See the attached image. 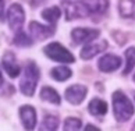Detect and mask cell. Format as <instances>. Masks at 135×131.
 Segmentation results:
<instances>
[{"instance_id": "obj_1", "label": "cell", "mask_w": 135, "mask_h": 131, "mask_svg": "<svg viewBox=\"0 0 135 131\" xmlns=\"http://www.w3.org/2000/svg\"><path fill=\"white\" fill-rule=\"evenodd\" d=\"M134 105L131 103L126 95L121 91H116L113 93V113L117 121L124 123L128 121L131 119V116L134 114Z\"/></svg>"}, {"instance_id": "obj_2", "label": "cell", "mask_w": 135, "mask_h": 131, "mask_svg": "<svg viewBox=\"0 0 135 131\" xmlns=\"http://www.w3.org/2000/svg\"><path fill=\"white\" fill-rule=\"evenodd\" d=\"M39 81V70L33 62H28L24 68V75L20 82V89L24 95L32 96L36 89V84Z\"/></svg>"}, {"instance_id": "obj_3", "label": "cell", "mask_w": 135, "mask_h": 131, "mask_svg": "<svg viewBox=\"0 0 135 131\" xmlns=\"http://www.w3.org/2000/svg\"><path fill=\"white\" fill-rule=\"evenodd\" d=\"M45 54L53 60V62H59V63H74V56L73 53H70L68 50L60 45L57 42H53V43H49L46 48H45Z\"/></svg>"}, {"instance_id": "obj_4", "label": "cell", "mask_w": 135, "mask_h": 131, "mask_svg": "<svg viewBox=\"0 0 135 131\" xmlns=\"http://www.w3.org/2000/svg\"><path fill=\"white\" fill-rule=\"evenodd\" d=\"M63 7H64V13H66L67 21H73V20H77V18L86 17L89 14V10L85 7V4L82 2L81 3H78V2H64Z\"/></svg>"}, {"instance_id": "obj_5", "label": "cell", "mask_w": 135, "mask_h": 131, "mask_svg": "<svg viewBox=\"0 0 135 131\" xmlns=\"http://www.w3.org/2000/svg\"><path fill=\"white\" fill-rule=\"evenodd\" d=\"M7 20H8V24H10V28L11 29H14V31H20L21 29L24 20H25V11L21 7V4L16 3L8 8Z\"/></svg>"}, {"instance_id": "obj_6", "label": "cell", "mask_w": 135, "mask_h": 131, "mask_svg": "<svg viewBox=\"0 0 135 131\" xmlns=\"http://www.w3.org/2000/svg\"><path fill=\"white\" fill-rule=\"evenodd\" d=\"M98 29H92V28H75L73 29L71 36L73 41L75 43H86V42H92L99 36Z\"/></svg>"}, {"instance_id": "obj_7", "label": "cell", "mask_w": 135, "mask_h": 131, "mask_svg": "<svg viewBox=\"0 0 135 131\" xmlns=\"http://www.w3.org/2000/svg\"><path fill=\"white\" fill-rule=\"evenodd\" d=\"M86 92L88 89L85 85H71L70 88L66 89V99L71 105H79L86 96Z\"/></svg>"}, {"instance_id": "obj_8", "label": "cell", "mask_w": 135, "mask_h": 131, "mask_svg": "<svg viewBox=\"0 0 135 131\" xmlns=\"http://www.w3.org/2000/svg\"><path fill=\"white\" fill-rule=\"evenodd\" d=\"M20 117L24 124L25 130H33L36 125V112L32 106L25 105V106L20 107Z\"/></svg>"}, {"instance_id": "obj_9", "label": "cell", "mask_w": 135, "mask_h": 131, "mask_svg": "<svg viewBox=\"0 0 135 131\" xmlns=\"http://www.w3.org/2000/svg\"><path fill=\"white\" fill-rule=\"evenodd\" d=\"M120 66H121V59L116 54H104L98 63L99 70L103 73H112L114 70H117Z\"/></svg>"}, {"instance_id": "obj_10", "label": "cell", "mask_w": 135, "mask_h": 131, "mask_svg": "<svg viewBox=\"0 0 135 131\" xmlns=\"http://www.w3.org/2000/svg\"><path fill=\"white\" fill-rule=\"evenodd\" d=\"M29 32H31L32 38L38 39V41H43L46 38H50L54 34V28L53 27H46V25H42L39 22L32 21L29 24Z\"/></svg>"}, {"instance_id": "obj_11", "label": "cell", "mask_w": 135, "mask_h": 131, "mask_svg": "<svg viewBox=\"0 0 135 131\" xmlns=\"http://www.w3.org/2000/svg\"><path fill=\"white\" fill-rule=\"evenodd\" d=\"M107 48V42L106 41H98V42H91L88 43L82 50H81V59L84 60H88V59H92L95 57L96 54L102 53L104 49Z\"/></svg>"}, {"instance_id": "obj_12", "label": "cell", "mask_w": 135, "mask_h": 131, "mask_svg": "<svg viewBox=\"0 0 135 131\" xmlns=\"http://www.w3.org/2000/svg\"><path fill=\"white\" fill-rule=\"evenodd\" d=\"M3 68L7 71V74L10 75L11 78H16L20 75V66L18 63L16 62V57H14L13 53L7 52L6 54L3 56Z\"/></svg>"}, {"instance_id": "obj_13", "label": "cell", "mask_w": 135, "mask_h": 131, "mask_svg": "<svg viewBox=\"0 0 135 131\" xmlns=\"http://www.w3.org/2000/svg\"><path fill=\"white\" fill-rule=\"evenodd\" d=\"M89 113L95 117H102L107 113V103L104 100L99 99V98H95L89 102V106H88Z\"/></svg>"}, {"instance_id": "obj_14", "label": "cell", "mask_w": 135, "mask_h": 131, "mask_svg": "<svg viewBox=\"0 0 135 131\" xmlns=\"http://www.w3.org/2000/svg\"><path fill=\"white\" fill-rule=\"evenodd\" d=\"M82 3L89 10V13L95 14H103L109 7L107 0H82Z\"/></svg>"}, {"instance_id": "obj_15", "label": "cell", "mask_w": 135, "mask_h": 131, "mask_svg": "<svg viewBox=\"0 0 135 131\" xmlns=\"http://www.w3.org/2000/svg\"><path fill=\"white\" fill-rule=\"evenodd\" d=\"M118 11L124 18H134L135 20V0H120Z\"/></svg>"}, {"instance_id": "obj_16", "label": "cell", "mask_w": 135, "mask_h": 131, "mask_svg": "<svg viewBox=\"0 0 135 131\" xmlns=\"http://www.w3.org/2000/svg\"><path fill=\"white\" fill-rule=\"evenodd\" d=\"M41 98L49 103H53V105H60V102H61L57 91L53 89L52 87H43L41 91Z\"/></svg>"}, {"instance_id": "obj_17", "label": "cell", "mask_w": 135, "mask_h": 131, "mask_svg": "<svg viewBox=\"0 0 135 131\" xmlns=\"http://www.w3.org/2000/svg\"><path fill=\"white\" fill-rule=\"evenodd\" d=\"M60 14H61V11H60V8L57 6H53V7H47V8H45L43 11H42V17L46 20V21L49 24H52L54 25L57 21H59V18H60Z\"/></svg>"}, {"instance_id": "obj_18", "label": "cell", "mask_w": 135, "mask_h": 131, "mask_svg": "<svg viewBox=\"0 0 135 131\" xmlns=\"http://www.w3.org/2000/svg\"><path fill=\"white\" fill-rule=\"evenodd\" d=\"M50 75L56 79V81H66V79H68L73 75V73L70 68L61 66V67H54L50 71Z\"/></svg>"}, {"instance_id": "obj_19", "label": "cell", "mask_w": 135, "mask_h": 131, "mask_svg": "<svg viewBox=\"0 0 135 131\" xmlns=\"http://www.w3.org/2000/svg\"><path fill=\"white\" fill-rule=\"evenodd\" d=\"M135 67V48H128L126 50V67H124L123 74L127 75L134 70Z\"/></svg>"}, {"instance_id": "obj_20", "label": "cell", "mask_w": 135, "mask_h": 131, "mask_svg": "<svg viewBox=\"0 0 135 131\" xmlns=\"http://www.w3.org/2000/svg\"><path fill=\"white\" fill-rule=\"evenodd\" d=\"M59 128V117L49 114L43 119L41 124V130H57Z\"/></svg>"}, {"instance_id": "obj_21", "label": "cell", "mask_w": 135, "mask_h": 131, "mask_svg": "<svg viewBox=\"0 0 135 131\" xmlns=\"http://www.w3.org/2000/svg\"><path fill=\"white\" fill-rule=\"evenodd\" d=\"M82 127V123L81 120L77 119V117H68L64 121V130L68 131V130H81Z\"/></svg>"}, {"instance_id": "obj_22", "label": "cell", "mask_w": 135, "mask_h": 131, "mask_svg": "<svg viewBox=\"0 0 135 131\" xmlns=\"http://www.w3.org/2000/svg\"><path fill=\"white\" fill-rule=\"evenodd\" d=\"M14 43L18 45V46H31L32 45V39L28 38L24 32H18L14 38Z\"/></svg>"}, {"instance_id": "obj_23", "label": "cell", "mask_w": 135, "mask_h": 131, "mask_svg": "<svg viewBox=\"0 0 135 131\" xmlns=\"http://www.w3.org/2000/svg\"><path fill=\"white\" fill-rule=\"evenodd\" d=\"M3 13H4V0H0V18L3 17Z\"/></svg>"}, {"instance_id": "obj_24", "label": "cell", "mask_w": 135, "mask_h": 131, "mask_svg": "<svg viewBox=\"0 0 135 131\" xmlns=\"http://www.w3.org/2000/svg\"><path fill=\"white\" fill-rule=\"evenodd\" d=\"M46 0H31V3H32V6H39V4H42L45 3Z\"/></svg>"}, {"instance_id": "obj_25", "label": "cell", "mask_w": 135, "mask_h": 131, "mask_svg": "<svg viewBox=\"0 0 135 131\" xmlns=\"http://www.w3.org/2000/svg\"><path fill=\"white\" fill-rule=\"evenodd\" d=\"M85 130H95V131H98V128L95 127V125H92V124H89V125H86V128Z\"/></svg>"}, {"instance_id": "obj_26", "label": "cell", "mask_w": 135, "mask_h": 131, "mask_svg": "<svg viewBox=\"0 0 135 131\" xmlns=\"http://www.w3.org/2000/svg\"><path fill=\"white\" fill-rule=\"evenodd\" d=\"M3 82H4V79H3V75H2V71H0V87L3 85Z\"/></svg>"}, {"instance_id": "obj_27", "label": "cell", "mask_w": 135, "mask_h": 131, "mask_svg": "<svg viewBox=\"0 0 135 131\" xmlns=\"http://www.w3.org/2000/svg\"><path fill=\"white\" fill-rule=\"evenodd\" d=\"M132 130H135V123H134V127H132Z\"/></svg>"}, {"instance_id": "obj_28", "label": "cell", "mask_w": 135, "mask_h": 131, "mask_svg": "<svg viewBox=\"0 0 135 131\" xmlns=\"http://www.w3.org/2000/svg\"><path fill=\"white\" fill-rule=\"evenodd\" d=\"M134 81H135V75H134Z\"/></svg>"}]
</instances>
